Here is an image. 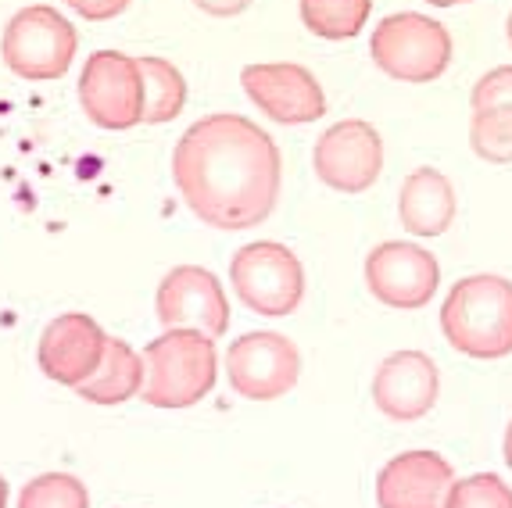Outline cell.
I'll return each instance as SVG.
<instances>
[{
	"label": "cell",
	"mask_w": 512,
	"mask_h": 508,
	"mask_svg": "<svg viewBox=\"0 0 512 508\" xmlns=\"http://www.w3.org/2000/svg\"><path fill=\"white\" fill-rule=\"evenodd\" d=\"M172 179L187 208L212 229H251L273 215L283 158L258 122L215 111L197 119L172 151Z\"/></svg>",
	"instance_id": "6da1fadb"
},
{
	"label": "cell",
	"mask_w": 512,
	"mask_h": 508,
	"mask_svg": "<svg viewBox=\"0 0 512 508\" xmlns=\"http://www.w3.org/2000/svg\"><path fill=\"white\" fill-rule=\"evenodd\" d=\"M441 333L459 355L495 362L512 355V283L477 272L459 280L441 305Z\"/></svg>",
	"instance_id": "7a4b0ae2"
},
{
	"label": "cell",
	"mask_w": 512,
	"mask_h": 508,
	"mask_svg": "<svg viewBox=\"0 0 512 508\" xmlns=\"http://www.w3.org/2000/svg\"><path fill=\"white\" fill-rule=\"evenodd\" d=\"M144 390L151 408H190L208 398L219 380L215 340L197 330H162L144 348Z\"/></svg>",
	"instance_id": "3957f363"
},
{
	"label": "cell",
	"mask_w": 512,
	"mask_h": 508,
	"mask_svg": "<svg viewBox=\"0 0 512 508\" xmlns=\"http://www.w3.org/2000/svg\"><path fill=\"white\" fill-rule=\"evenodd\" d=\"M79 51V33L69 18L51 4H29L4 26L0 58L18 79L54 83L72 68Z\"/></svg>",
	"instance_id": "277c9868"
},
{
	"label": "cell",
	"mask_w": 512,
	"mask_h": 508,
	"mask_svg": "<svg viewBox=\"0 0 512 508\" xmlns=\"http://www.w3.org/2000/svg\"><path fill=\"white\" fill-rule=\"evenodd\" d=\"M373 65L398 83H434L452 65V33L430 15L398 11L373 29Z\"/></svg>",
	"instance_id": "5b68a950"
},
{
	"label": "cell",
	"mask_w": 512,
	"mask_h": 508,
	"mask_svg": "<svg viewBox=\"0 0 512 508\" xmlns=\"http://www.w3.org/2000/svg\"><path fill=\"white\" fill-rule=\"evenodd\" d=\"M230 283L240 301L265 319H283L305 301V269L298 254L276 240L240 247L230 262Z\"/></svg>",
	"instance_id": "8992f818"
},
{
	"label": "cell",
	"mask_w": 512,
	"mask_h": 508,
	"mask_svg": "<svg viewBox=\"0 0 512 508\" xmlns=\"http://www.w3.org/2000/svg\"><path fill=\"white\" fill-rule=\"evenodd\" d=\"M230 387L248 401H276L291 394L301 380V351L291 337L276 330L244 333L226 351Z\"/></svg>",
	"instance_id": "52a82bcc"
},
{
	"label": "cell",
	"mask_w": 512,
	"mask_h": 508,
	"mask_svg": "<svg viewBox=\"0 0 512 508\" xmlns=\"http://www.w3.org/2000/svg\"><path fill=\"white\" fill-rule=\"evenodd\" d=\"M79 104L101 129H133L144 122V76L137 58L122 51H97L79 76Z\"/></svg>",
	"instance_id": "ba28073f"
},
{
	"label": "cell",
	"mask_w": 512,
	"mask_h": 508,
	"mask_svg": "<svg viewBox=\"0 0 512 508\" xmlns=\"http://www.w3.org/2000/svg\"><path fill=\"white\" fill-rule=\"evenodd\" d=\"M158 322L162 330H197L219 340L230 330V297L222 290L219 276L201 265H176L158 283Z\"/></svg>",
	"instance_id": "9c48e42d"
},
{
	"label": "cell",
	"mask_w": 512,
	"mask_h": 508,
	"mask_svg": "<svg viewBox=\"0 0 512 508\" xmlns=\"http://www.w3.org/2000/svg\"><path fill=\"white\" fill-rule=\"evenodd\" d=\"M441 283V265L419 244L387 240L373 247L366 258V287L380 305L394 312H419L427 308Z\"/></svg>",
	"instance_id": "30bf717a"
},
{
	"label": "cell",
	"mask_w": 512,
	"mask_h": 508,
	"mask_svg": "<svg viewBox=\"0 0 512 508\" xmlns=\"http://www.w3.org/2000/svg\"><path fill=\"white\" fill-rule=\"evenodd\" d=\"M312 169L337 194H366L384 172V140L366 119H344L316 140Z\"/></svg>",
	"instance_id": "8fae6325"
},
{
	"label": "cell",
	"mask_w": 512,
	"mask_h": 508,
	"mask_svg": "<svg viewBox=\"0 0 512 508\" xmlns=\"http://www.w3.org/2000/svg\"><path fill=\"white\" fill-rule=\"evenodd\" d=\"M240 83L251 104L280 126H308L326 115L323 86L305 65H294V61L248 65L240 72Z\"/></svg>",
	"instance_id": "7c38bea8"
},
{
	"label": "cell",
	"mask_w": 512,
	"mask_h": 508,
	"mask_svg": "<svg viewBox=\"0 0 512 508\" xmlns=\"http://www.w3.org/2000/svg\"><path fill=\"white\" fill-rule=\"evenodd\" d=\"M104 348H108V333L97 326V319H90L86 312H65L47 322V330L40 333L36 362L47 380L76 390L97 373Z\"/></svg>",
	"instance_id": "4fadbf2b"
},
{
	"label": "cell",
	"mask_w": 512,
	"mask_h": 508,
	"mask_svg": "<svg viewBox=\"0 0 512 508\" xmlns=\"http://www.w3.org/2000/svg\"><path fill=\"white\" fill-rule=\"evenodd\" d=\"M441 376L423 351H394L373 373V405L394 423H416L437 405Z\"/></svg>",
	"instance_id": "5bb4252c"
},
{
	"label": "cell",
	"mask_w": 512,
	"mask_h": 508,
	"mask_svg": "<svg viewBox=\"0 0 512 508\" xmlns=\"http://www.w3.org/2000/svg\"><path fill=\"white\" fill-rule=\"evenodd\" d=\"M455 469L437 451H405L394 455L376 476L380 508H444L452 491Z\"/></svg>",
	"instance_id": "9a60e30c"
},
{
	"label": "cell",
	"mask_w": 512,
	"mask_h": 508,
	"mask_svg": "<svg viewBox=\"0 0 512 508\" xmlns=\"http://www.w3.org/2000/svg\"><path fill=\"white\" fill-rule=\"evenodd\" d=\"M459 197H455L452 179L441 169H416L405 176L402 194H398V219L412 237H441L455 222Z\"/></svg>",
	"instance_id": "2e32d148"
},
{
	"label": "cell",
	"mask_w": 512,
	"mask_h": 508,
	"mask_svg": "<svg viewBox=\"0 0 512 508\" xmlns=\"http://www.w3.org/2000/svg\"><path fill=\"white\" fill-rule=\"evenodd\" d=\"M144 390V358L126 340L108 337V348L97 365V373L76 387V394L90 405H122L129 398H140Z\"/></svg>",
	"instance_id": "e0dca14e"
},
{
	"label": "cell",
	"mask_w": 512,
	"mask_h": 508,
	"mask_svg": "<svg viewBox=\"0 0 512 508\" xmlns=\"http://www.w3.org/2000/svg\"><path fill=\"white\" fill-rule=\"evenodd\" d=\"M140 76H144V126H165L187 104V79L172 61L144 54L137 58Z\"/></svg>",
	"instance_id": "ac0fdd59"
},
{
	"label": "cell",
	"mask_w": 512,
	"mask_h": 508,
	"mask_svg": "<svg viewBox=\"0 0 512 508\" xmlns=\"http://www.w3.org/2000/svg\"><path fill=\"white\" fill-rule=\"evenodd\" d=\"M373 15V0H301V22L323 40H355Z\"/></svg>",
	"instance_id": "d6986e66"
},
{
	"label": "cell",
	"mask_w": 512,
	"mask_h": 508,
	"mask_svg": "<svg viewBox=\"0 0 512 508\" xmlns=\"http://www.w3.org/2000/svg\"><path fill=\"white\" fill-rule=\"evenodd\" d=\"M15 508H90V491L72 473H43L22 487Z\"/></svg>",
	"instance_id": "ffe728a7"
},
{
	"label": "cell",
	"mask_w": 512,
	"mask_h": 508,
	"mask_svg": "<svg viewBox=\"0 0 512 508\" xmlns=\"http://www.w3.org/2000/svg\"><path fill=\"white\" fill-rule=\"evenodd\" d=\"M470 144L491 165H512V111H473Z\"/></svg>",
	"instance_id": "44dd1931"
},
{
	"label": "cell",
	"mask_w": 512,
	"mask_h": 508,
	"mask_svg": "<svg viewBox=\"0 0 512 508\" xmlns=\"http://www.w3.org/2000/svg\"><path fill=\"white\" fill-rule=\"evenodd\" d=\"M444 508H512V487L495 473H473L452 483Z\"/></svg>",
	"instance_id": "7402d4cb"
},
{
	"label": "cell",
	"mask_w": 512,
	"mask_h": 508,
	"mask_svg": "<svg viewBox=\"0 0 512 508\" xmlns=\"http://www.w3.org/2000/svg\"><path fill=\"white\" fill-rule=\"evenodd\" d=\"M473 111H512V65H498L477 79L470 94Z\"/></svg>",
	"instance_id": "603a6c76"
},
{
	"label": "cell",
	"mask_w": 512,
	"mask_h": 508,
	"mask_svg": "<svg viewBox=\"0 0 512 508\" xmlns=\"http://www.w3.org/2000/svg\"><path fill=\"white\" fill-rule=\"evenodd\" d=\"M61 4L76 11L79 18H86V22H111V18H119L133 0H61Z\"/></svg>",
	"instance_id": "cb8c5ba5"
},
{
	"label": "cell",
	"mask_w": 512,
	"mask_h": 508,
	"mask_svg": "<svg viewBox=\"0 0 512 508\" xmlns=\"http://www.w3.org/2000/svg\"><path fill=\"white\" fill-rule=\"evenodd\" d=\"M194 4L205 11V15H215V18L244 15V11L251 8V0H194Z\"/></svg>",
	"instance_id": "d4e9b609"
},
{
	"label": "cell",
	"mask_w": 512,
	"mask_h": 508,
	"mask_svg": "<svg viewBox=\"0 0 512 508\" xmlns=\"http://www.w3.org/2000/svg\"><path fill=\"white\" fill-rule=\"evenodd\" d=\"M505 466L512 469V423H509V430H505Z\"/></svg>",
	"instance_id": "484cf974"
},
{
	"label": "cell",
	"mask_w": 512,
	"mask_h": 508,
	"mask_svg": "<svg viewBox=\"0 0 512 508\" xmlns=\"http://www.w3.org/2000/svg\"><path fill=\"white\" fill-rule=\"evenodd\" d=\"M8 498H11V487H8V480L0 476V508H8Z\"/></svg>",
	"instance_id": "4316f807"
},
{
	"label": "cell",
	"mask_w": 512,
	"mask_h": 508,
	"mask_svg": "<svg viewBox=\"0 0 512 508\" xmlns=\"http://www.w3.org/2000/svg\"><path fill=\"white\" fill-rule=\"evenodd\" d=\"M434 8H455V4H470V0H427Z\"/></svg>",
	"instance_id": "83f0119b"
},
{
	"label": "cell",
	"mask_w": 512,
	"mask_h": 508,
	"mask_svg": "<svg viewBox=\"0 0 512 508\" xmlns=\"http://www.w3.org/2000/svg\"><path fill=\"white\" fill-rule=\"evenodd\" d=\"M509 43H512V15H509Z\"/></svg>",
	"instance_id": "f1b7e54d"
}]
</instances>
